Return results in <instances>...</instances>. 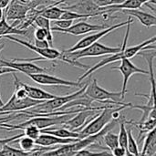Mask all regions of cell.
Instances as JSON below:
<instances>
[{"label":"cell","mask_w":156,"mask_h":156,"mask_svg":"<svg viewBox=\"0 0 156 156\" xmlns=\"http://www.w3.org/2000/svg\"><path fill=\"white\" fill-rule=\"evenodd\" d=\"M34 45L37 48H48L49 45L48 43L47 40H37V39H34Z\"/></svg>","instance_id":"cell-33"},{"label":"cell","mask_w":156,"mask_h":156,"mask_svg":"<svg viewBox=\"0 0 156 156\" xmlns=\"http://www.w3.org/2000/svg\"><path fill=\"white\" fill-rule=\"evenodd\" d=\"M54 148L39 146V148H34L31 152H25L21 149H16L6 144L0 148V156H40L42 154Z\"/></svg>","instance_id":"cell-14"},{"label":"cell","mask_w":156,"mask_h":156,"mask_svg":"<svg viewBox=\"0 0 156 156\" xmlns=\"http://www.w3.org/2000/svg\"><path fill=\"white\" fill-rule=\"evenodd\" d=\"M84 94L91 99L93 101H98L102 104H116V105H125L122 102L121 91L112 92L109 91L98 84L96 79H93L91 82H88Z\"/></svg>","instance_id":"cell-4"},{"label":"cell","mask_w":156,"mask_h":156,"mask_svg":"<svg viewBox=\"0 0 156 156\" xmlns=\"http://www.w3.org/2000/svg\"><path fill=\"white\" fill-rule=\"evenodd\" d=\"M129 23H133V20L132 17H129L127 21H124V22H120L118 24H115V25H112L111 27H108L107 28L105 29H102V30H100L98 31L97 33H94V34H90L87 37H84L83 38H81L80 41H78L74 46H72L71 48H68V49H64L63 51L66 52V53H69V52H73V51H76V50H80V49H82V48H87L88 46L97 42L98 40H100L101 38H102L103 37H105L107 34H109L110 32L113 31V30H116L122 27H124V26H127Z\"/></svg>","instance_id":"cell-6"},{"label":"cell","mask_w":156,"mask_h":156,"mask_svg":"<svg viewBox=\"0 0 156 156\" xmlns=\"http://www.w3.org/2000/svg\"><path fill=\"white\" fill-rule=\"evenodd\" d=\"M73 114H64V115H52V116H46V115H40V116H35L31 117L26 122H23L19 124L13 125V124H7L5 123L4 129H7V131L10 130H23L27 126H36L39 130L45 129V128H49L51 126H56V125H63L67 121H69Z\"/></svg>","instance_id":"cell-3"},{"label":"cell","mask_w":156,"mask_h":156,"mask_svg":"<svg viewBox=\"0 0 156 156\" xmlns=\"http://www.w3.org/2000/svg\"><path fill=\"white\" fill-rule=\"evenodd\" d=\"M20 85L25 89V90L27 93V96L33 100H37V101H48L51 99H54L57 95L51 94L48 91H45L42 89L37 88V87H33L30 85H27L26 83H23L22 81H20Z\"/></svg>","instance_id":"cell-18"},{"label":"cell","mask_w":156,"mask_h":156,"mask_svg":"<svg viewBox=\"0 0 156 156\" xmlns=\"http://www.w3.org/2000/svg\"><path fill=\"white\" fill-rule=\"evenodd\" d=\"M133 23H129L127 25V30L124 36V39L123 42L122 44V48L121 50L112 56L106 57L104 58H102L100 62H98L97 64H95L94 66H90V68L82 75L78 79V82H81L84 79H86L87 77H90L93 72H95L96 70L107 66L108 64L116 62V61H121L122 58H132L133 57H135L136 55H138L140 52L142 51H145V50H155V46L153 45L154 44L156 40V36H154L153 37L138 44L135 46H132V47H128L127 48V43H128V39H129V35H130V29H131V25Z\"/></svg>","instance_id":"cell-1"},{"label":"cell","mask_w":156,"mask_h":156,"mask_svg":"<svg viewBox=\"0 0 156 156\" xmlns=\"http://www.w3.org/2000/svg\"><path fill=\"white\" fill-rule=\"evenodd\" d=\"M34 82L39 85H46V86H66V87H82L83 83L78 81H71L60 79L57 76H53L47 73H37V74H30L27 75Z\"/></svg>","instance_id":"cell-9"},{"label":"cell","mask_w":156,"mask_h":156,"mask_svg":"<svg viewBox=\"0 0 156 156\" xmlns=\"http://www.w3.org/2000/svg\"><path fill=\"white\" fill-rule=\"evenodd\" d=\"M17 1H19L20 3H23V4H27L30 0H17Z\"/></svg>","instance_id":"cell-35"},{"label":"cell","mask_w":156,"mask_h":156,"mask_svg":"<svg viewBox=\"0 0 156 156\" xmlns=\"http://www.w3.org/2000/svg\"><path fill=\"white\" fill-rule=\"evenodd\" d=\"M156 153V135L155 129L147 133L144 144L142 153H140L141 156H154Z\"/></svg>","instance_id":"cell-22"},{"label":"cell","mask_w":156,"mask_h":156,"mask_svg":"<svg viewBox=\"0 0 156 156\" xmlns=\"http://www.w3.org/2000/svg\"><path fill=\"white\" fill-rule=\"evenodd\" d=\"M13 73V72H16L15 70H13L12 69H8V68H5V67H0V75L2 74H6V73Z\"/></svg>","instance_id":"cell-34"},{"label":"cell","mask_w":156,"mask_h":156,"mask_svg":"<svg viewBox=\"0 0 156 156\" xmlns=\"http://www.w3.org/2000/svg\"><path fill=\"white\" fill-rule=\"evenodd\" d=\"M29 34H30L29 29H19L14 27L13 25L10 26L7 23L5 16L0 20V37L1 38L2 37L7 36V35H23V36L29 37Z\"/></svg>","instance_id":"cell-20"},{"label":"cell","mask_w":156,"mask_h":156,"mask_svg":"<svg viewBox=\"0 0 156 156\" xmlns=\"http://www.w3.org/2000/svg\"><path fill=\"white\" fill-rule=\"evenodd\" d=\"M34 25H36L37 27L44 28L48 32V36L50 37H53L52 31H51V24H50V20L49 19H48V18H46V17H44L42 16H37L35 18L34 22H33V26Z\"/></svg>","instance_id":"cell-25"},{"label":"cell","mask_w":156,"mask_h":156,"mask_svg":"<svg viewBox=\"0 0 156 156\" xmlns=\"http://www.w3.org/2000/svg\"><path fill=\"white\" fill-rule=\"evenodd\" d=\"M4 105V103H3V101H2V99H1V95H0V107H2Z\"/></svg>","instance_id":"cell-37"},{"label":"cell","mask_w":156,"mask_h":156,"mask_svg":"<svg viewBox=\"0 0 156 156\" xmlns=\"http://www.w3.org/2000/svg\"><path fill=\"white\" fill-rule=\"evenodd\" d=\"M102 143L105 144L106 148L110 151L114 149L115 147L119 146V139L118 135L112 133V131L106 133L102 137Z\"/></svg>","instance_id":"cell-24"},{"label":"cell","mask_w":156,"mask_h":156,"mask_svg":"<svg viewBox=\"0 0 156 156\" xmlns=\"http://www.w3.org/2000/svg\"><path fill=\"white\" fill-rule=\"evenodd\" d=\"M151 1L152 0H123L120 4L101 7V11H104V14H113L124 9H139L143 5Z\"/></svg>","instance_id":"cell-16"},{"label":"cell","mask_w":156,"mask_h":156,"mask_svg":"<svg viewBox=\"0 0 156 156\" xmlns=\"http://www.w3.org/2000/svg\"><path fill=\"white\" fill-rule=\"evenodd\" d=\"M40 133H46L50 135H55L63 139H81V135L79 133L69 131L65 128L54 129V128H45L40 130Z\"/></svg>","instance_id":"cell-21"},{"label":"cell","mask_w":156,"mask_h":156,"mask_svg":"<svg viewBox=\"0 0 156 156\" xmlns=\"http://www.w3.org/2000/svg\"><path fill=\"white\" fill-rule=\"evenodd\" d=\"M90 18L89 16L87 15H81V14H78L72 11H68L66 10L62 16H60L59 19H67V20H78V19H87Z\"/></svg>","instance_id":"cell-28"},{"label":"cell","mask_w":156,"mask_h":156,"mask_svg":"<svg viewBox=\"0 0 156 156\" xmlns=\"http://www.w3.org/2000/svg\"><path fill=\"white\" fill-rule=\"evenodd\" d=\"M23 131H24L23 133H24L25 136L29 137V138H31L33 140L37 139L38 136L40 135V130L36 126H32V125L27 126V127H25L23 129Z\"/></svg>","instance_id":"cell-29"},{"label":"cell","mask_w":156,"mask_h":156,"mask_svg":"<svg viewBox=\"0 0 156 156\" xmlns=\"http://www.w3.org/2000/svg\"><path fill=\"white\" fill-rule=\"evenodd\" d=\"M6 7L5 15L6 21H22L26 17L27 13L32 9L28 4H23L17 0H11Z\"/></svg>","instance_id":"cell-13"},{"label":"cell","mask_w":156,"mask_h":156,"mask_svg":"<svg viewBox=\"0 0 156 156\" xmlns=\"http://www.w3.org/2000/svg\"><path fill=\"white\" fill-rule=\"evenodd\" d=\"M132 103H126L125 105H115L110 104L99 112L86 126L82 128L79 133L81 135V139L90 135L96 134L100 133L106 125H108L113 119L112 114L116 111H122L127 107H130Z\"/></svg>","instance_id":"cell-2"},{"label":"cell","mask_w":156,"mask_h":156,"mask_svg":"<svg viewBox=\"0 0 156 156\" xmlns=\"http://www.w3.org/2000/svg\"><path fill=\"white\" fill-rule=\"evenodd\" d=\"M107 27H108L107 25H94V24L87 23L85 20H83V21H79L76 24H73L71 27H69L68 28H58V27L53 26V27H51V31L70 34L73 36H80V35H84V34H87L90 32L100 31V30L105 29Z\"/></svg>","instance_id":"cell-10"},{"label":"cell","mask_w":156,"mask_h":156,"mask_svg":"<svg viewBox=\"0 0 156 156\" xmlns=\"http://www.w3.org/2000/svg\"><path fill=\"white\" fill-rule=\"evenodd\" d=\"M66 1H67V0H66Z\"/></svg>","instance_id":"cell-39"},{"label":"cell","mask_w":156,"mask_h":156,"mask_svg":"<svg viewBox=\"0 0 156 156\" xmlns=\"http://www.w3.org/2000/svg\"><path fill=\"white\" fill-rule=\"evenodd\" d=\"M4 38H6L10 41H14L18 43L19 45H22L28 49L34 51L35 53L38 54V58H13L14 60L16 61H29V62H34V61H40V60H61L63 61V56H62V51H59L57 48H54L53 47H48L46 48H40L36 47L34 44H31L26 40L19 39L17 37H12V35H7L2 37Z\"/></svg>","instance_id":"cell-5"},{"label":"cell","mask_w":156,"mask_h":156,"mask_svg":"<svg viewBox=\"0 0 156 156\" xmlns=\"http://www.w3.org/2000/svg\"><path fill=\"white\" fill-rule=\"evenodd\" d=\"M66 0H60L58 2H55L54 5H51L49 6H45L42 7L41 10V14L39 16H42L49 20H58L60 18V16H62V14L66 11L65 9L59 7L58 5H61L63 2H65Z\"/></svg>","instance_id":"cell-19"},{"label":"cell","mask_w":156,"mask_h":156,"mask_svg":"<svg viewBox=\"0 0 156 156\" xmlns=\"http://www.w3.org/2000/svg\"><path fill=\"white\" fill-rule=\"evenodd\" d=\"M4 15H3V9H0V20L3 18Z\"/></svg>","instance_id":"cell-36"},{"label":"cell","mask_w":156,"mask_h":156,"mask_svg":"<svg viewBox=\"0 0 156 156\" xmlns=\"http://www.w3.org/2000/svg\"><path fill=\"white\" fill-rule=\"evenodd\" d=\"M24 133H20V134H17V135H15V136H12V137H9V138H4V139H0V148H2L4 145H6L8 144H11V143H14L16 141H17L19 138H21L22 136H24Z\"/></svg>","instance_id":"cell-32"},{"label":"cell","mask_w":156,"mask_h":156,"mask_svg":"<svg viewBox=\"0 0 156 156\" xmlns=\"http://www.w3.org/2000/svg\"><path fill=\"white\" fill-rule=\"evenodd\" d=\"M80 139H63L57 137L55 135L40 133L37 139L35 140V144L40 147H52L56 145H64L69 144L75 142H78Z\"/></svg>","instance_id":"cell-15"},{"label":"cell","mask_w":156,"mask_h":156,"mask_svg":"<svg viewBox=\"0 0 156 156\" xmlns=\"http://www.w3.org/2000/svg\"><path fill=\"white\" fill-rule=\"evenodd\" d=\"M93 3L99 7H105L112 5H116L122 3L123 0H92Z\"/></svg>","instance_id":"cell-30"},{"label":"cell","mask_w":156,"mask_h":156,"mask_svg":"<svg viewBox=\"0 0 156 156\" xmlns=\"http://www.w3.org/2000/svg\"><path fill=\"white\" fill-rule=\"evenodd\" d=\"M122 12L130 16L136 17L138 21L146 27L156 26V17L154 14H150L140 9H124L122 10Z\"/></svg>","instance_id":"cell-17"},{"label":"cell","mask_w":156,"mask_h":156,"mask_svg":"<svg viewBox=\"0 0 156 156\" xmlns=\"http://www.w3.org/2000/svg\"><path fill=\"white\" fill-rule=\"evenodd\" d=\"M74 20H67V19H58L54 20V27H57L58 28H68L73 25Z\"/></svg>","instance_id":"cell-31"},{"label":"cell","mask_w":156,"mask_h":156,"mask_svg":"<svg viewBox=\"0 0 156 156\" xmlns=\"http://www.w3.org/2000/svg\"><path fill=\"white\" fill-rule=\"evenodd\" d=\"M73 156H112V154L107 151H103V152H93L90 150H88L87 148L80 150L78 152H76Z\"/></svg>","instance_id":"cell-27"},{"label":"cell","mask_w":156,"mask_h":156,"mask_svg":"<svg viewBox=\"0 0 156 156\" xmlns=\"http://www.w3.org/2000/svg\"><path fill=\"white\" fill-rule=\"evenodd\" d=\"M112 69H117L119 70L122 76H123V82H122V88L121 90L122 93V101L125 99V95L127 93V84L130 80V78L134 74H144L149 75V71L144 70L143 69L138 68L135 64H133L130 58H122L121 60L120 66L112 67Z\"/></svg>","instance_id":"cell-8"},{"label":"cell","mask_w":156,"mask_h":156,"mask_svg":"<svg viewBox=\"0 0 156 156\" xmlns=\"http://www.w3.org/2000/svg\"><path fill=\"white\" fill-rule=\"evenodd\" d=\"M108 105H110V104H107L104 106H96V107L86 108V109L82 110L81 112H78V114H76L75 116H72L69 121H67L62 125V127L65 129H68L69 131L79 133L80 131L82 130V128L84 126L87 125V120L90 117L96 115L97 113L100 112V111H101Z\"/></svg>","instance_id":"cell-7"},{"label":"cell","mask_w":156,"mask_h":156,"mask_svg":"<svg viewBox=\"0 0 156 156\" xmlns=\"http://www.w3.org/2000/svg\"><path fill=\"white\" fill-rule=\"evenodd\" d=\"M18 144L20 146V149L25 151V152H31L34 148H35V140L27 137V136H22L21 138H19L18 140Z\"/></svg>","instance_id":"cell-26"},{"label":"cell","mask_w":156,"mask_h":156,"mask_svg":"<svg viewBox=\"0 0 156 156\" xmlns=\"http://www.w3.org/2000/svg\"><path fill=\"white\" fill-rule=\"evenodd\" d=\"M44 101H37L33 100L29 97H27L25 99H17L14 94L11 96L9 101L4 104L2 107H0V112H8L9 114L12 112H18L25 110H27L29 108H32Z\"/></svg>","instance_id":"cell-12"},{"label":"cell","mask_w":156,"mask_h":156,"mask_svg":"<svg viewBox=\"0 0 156 156\" xmlns=\"http://www.w3.org/2000/svg\"><path fill=\"white\" fill-rule=\"evenodd\" d=\"M61 8L78 14L87 15L90 17L102 16L104 14V11H101V7L96 5L92 0H77L71 5H62Z\"/></svg>","instance_id":"cell-11"},{"label":"cell","mask_w":156,"mask_h":156,"mask_svg":"<svg viewBox=\"0 0 156 156\" xmlns=\"http://www.w3.org/2000/svg\"><path fill=\"white\" fill-rule=\"evenodd\" d=\"M133 126H136L139 130V136H138V141H140L141 137L144 134L147 133L149 132H151L152 130L155 129L156 125V119H151L148 118L144 122H134L133 120L130 121V123Z\"/></svg>","instance_id":"cell-23"},{"label":"cell","mask_w":156,"mask_h":156,"mask_svg":"<svg viewBox=\"0 0 156 156\" xmlns=\"http://www.w3.org/2000/svg\"><path fill=\"white\" fill-rule=\"evenodd\" d=\"M48 1H53L55 3V2H58V1H60V0H48Z\"/></svg>","instance_id":"cell-38"}]
</instances>
